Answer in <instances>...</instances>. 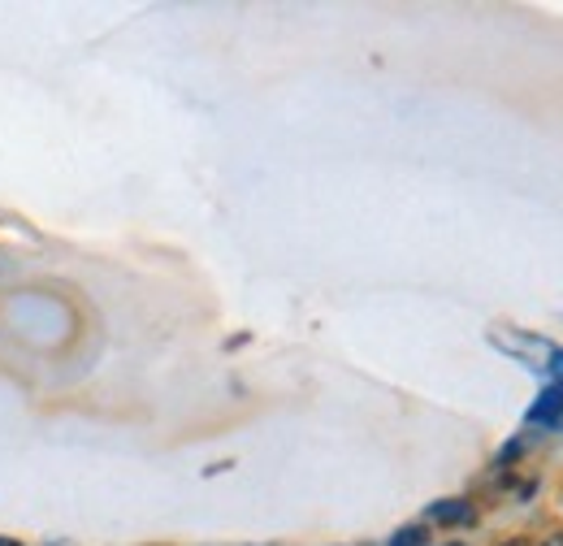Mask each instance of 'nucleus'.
<instances>
[{
	"mask_svg": "<svg viewBox=\"0 0 563 546\" xmlns=\"http://www.w3.org/2000/svg\"><path fill=\"white\" fill-rule=\"evenodd\" d=\"M429 521H438V525H473L477 512L464 499H442V503H429Z\"/></svg>",
	"mask_w": 563,
	"mask_h": 546,
	"instance_id": "obj_1",
	"label": "nucleus"
},
{
	"mask_svg": "<svg viewBox=\"0 0 563 546\" xmlns=\"http://www.w3.org/2000/svg\"><path fill=\"white\" fill-rule=\"evenodd\" d=\"M563 421V391H542L538 404L529 408V425H560Z\"/></svg>",
	"mask_w": 563,
	"mask_h": 546,
	"instance_id": "obj_2",
	"label": "nucleus"
},
{
	"mask_svg": "<svg viewBox=\"0 0 563 546\" xmlns=\"http://www.w3.org/2000/svg\"><path fill=\"white\" fill-rule=\"evenodd\" d=\"M390 546H424V529L421 525H408V529H399V534L390 538Z\"/></svg>",
	"mask_w": 563,
	"mask_h": 546,
	"instance_id": "obj_3",
	"label": "nucleus"
},
{
	"mask_svg": "<svg viewBox=\"0 0 563 546\" xmlns=\"http://www.w3.org/2000/svg\"><path fill=\"white\" fill-rule=\"evenodd\" d=\"M547 369H551V382H555V391H563V347H560V351H551Z\"/></svg>",
	"mask_w": 563,
	"mask_h": 546,
	"instance_id": "obj_4",
	"label": "nucleus"
},
{
	"mask_svg": "<svg viewBox=\"0 0 563 546\" xmlns=\"http://www.w3.org/2000/svg\"><path fill=\"white\" fill-rule=\"evenodd\" d=\"M538 546H563V529H555V534H547Z\"/></svg>",
	"mask_w": 563,
	"mask_h": 546,
	"instance_id": "obj_5",
	"label": "nucleus"
},
{
	"mask_svg": "<svg viewBox=\"0 0 563 546\" xmlns=\"http://www.w3.org/2000/svg\"><path fill=\"white\" fill-rule=\"evenodd\" d=\"M0 546H18V543H9V538H0Z\"/></svg>",
	"mask_w": 563,
	"mask_h": 546,
	"instance_id": "obj_6",
	"label": "nucleus"
},
{
	"mask_svg": "<svg viewBox=\"0 0 563 546\" xmlns=\"http://www.w3.org/2000/svg\"><path fill=\"white\" fill-rule=\"evenodd\" d=\"M503 546H525V543H503Z\"/></svg>",
	"mask_w": 563,
	"mask_h": 546,
	"instance_id": "obj_7",
	"label": "nucleus"
},
{
	"mask_svg": "<svg viewBox=\"0 0 563 546\" xmlns=\"http://www.w3.org/2000/svg\"><path fill=\"white\" fill-rule=\"evenodd\" d=\"M560 499H563V494H560Z\"/></svg>",
	"mask_w": 563,
	"mask_h": 546,
	"instance_id": "obj_8",
	"label": "nucleus"
}]
</instances>
